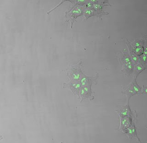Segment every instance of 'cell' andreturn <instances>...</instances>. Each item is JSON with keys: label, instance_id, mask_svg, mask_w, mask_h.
Returning <instances> with one entry per match:
<instances>
[{"label": "cell", "instance_id": "1", "mask_svg": "<svg viewBox=\"0 0 147 143\" xmlns=\"http://www.w3.org/2000/svg\"><path fill=\"white\" fill-rule=\"evenodd\" d=\"M85 7L84 6L75 5L70 11L66 13V18L67 21L71 23V28H72L73 23L75 21L77 17L83 15Z\"/></svg>", "mask_w": 147, "mask_h": 143}, {"label": "cell", "instance_id": "2", "mask_svg": "<svg viewBox=\"0 0 147 143\" xmlns=\"http://www.w3.org/2000/svg\"><path fill=\"white\" fill-rule=\"evenodd\" d=\"M120 61L125 72L127 74L132 73L134 70L135 66L132 62L130 55L125 52L121 53L120 55Z\"/></svg>", "mask_w": 147, "mask_h": 143}, {"label": "cell", "instance_id": "3", "mask_svg": "<svg viewBox=\"0 0 147 143\" xmlns=\"http://www.w3.org/2000/svg\"><path fill=\"white\" fill-rule=\"evenodd\" d=\"M81 62L79 63L70 66L67 72V76L70 79V80L80 81L81 77L83 74L81 69Z\"/></svg>", "mask_w": 147, "mask_h": 143}, {"label": "cell", "instance_id": "4", "mask_svg": "<svg viewBox=\"0 0 147 143\" xmlns=\"http://www.w3.org/2000/svg\"><path fill=\"white\" fill-rule=\"evenodd\" d=\"M81 82L80 81H73L70 80L68 83H64L63 87L64 88H68L71 90L75 95H77L79 97L80 91L82 88Z\"/></svg>", "mask_w": 147, "mask_h": 143}, {"label": "cell", "instance_id": "5", "mask_svg": "<svg viewBox=\"0 0 147 143\" xmlns=\"http://www.w3.org/2000/svg\"><path fill=\"white\" fill-rule=\"evenodd\" d=\"M98 78V73L95 76H89L83 74L80 80L81 86H91L93 84H97V79Z\"/></svg>", "mask_w": 147, "mask_h": 143}, {"label": "cell", "instance_id": "6", "mask_svg": "<svg viewBox=\"0 0 147 143\" xmlns=\"http://www.w3.org/2000/svg\"><path fill=\"white\" fill-rule=\"evenodd\" d=\"M79 97L81 99V102L84 99H89L90 100H92L94 99V97L91 89V86L82 87L80 91Z\"/></svg>", "mask_w": 147, "mask_h": 143}, {"label": "cell", "instance_id": "7", "mask_svg": "<svg viewBox=\"0 0 147 143\" xmlns=\"http://www.w3.org/2000/svg\"><path fill=\"white\" fill-rule=\"evenodd\" d=\"M141 88L136 83V80L132 82V84L128 86L126 89L125 92L128 96L131 97L132 96L138 94L140 92Z\"/></svg>", "mask_w": 147, "mask_h": 143}, {"label": "cell", "instance_id": "8", "mask_svg": "<svg viewBox=\"0 0 147 143\" xmlns=\"http://www.w3.org/2000/svg\"><path fill=\"white\" fill-rule=\"evenodd\" d=\"M83 15L86 20L91 16H96V17H99V18H101V16L99 15V14L92 9H89L85 8V9L84 11Z\"/></svg>", "mask_w": 147, "mask_h": 143}, {"label": "cell", "instance_id": "9", "mask_svg": "<svg viewBox=\"0 0 147 143\" xmlns=\"http://www.w3.org/2000/svg\"><path fill=\"white\" fill-rule=\"evenodd\" d=\"M121 125L125 128L128 129L131 125V119L129 117H126L121 121Z\"/></svg>", "mask_w": 147, "mask_h": 143}, {"label": "cell", "instance_id": "10", "mask_svg": "<svg viewBox=\"0 0 147 143\" xmlns=\"http://www.w3.org/2000/svg\"><path fill=\"white\" fill-rule=\"evenodd\" d=\"M145 66H144L142 64L140 63V62L138 64H136L135 65L134 67V71L136 75H138L139 74H140L142 71L145 69Z\"/></svg>", "mask_w": 147, "mask_h": 143}, {"label": "cell", "instance_id": "11", "mask_svg": "<svg viewBox=\"0 0 147 143\" xmlns=\"http://www.w3.org/2000/svg\"><path fill=\"white\" fill-rule=\"evenodd\" d=\"M130 56L131 58L132 62L133 63L134 65H136L140 62V57L134 54L133 52H131Z\"/></svg>", "mask_w": 147, "mask_h": 143}, {"label": "cell", "instance_id": "12", "mask_svg": "<svg viewBox=\"0 0 147 143\" xmlns=\"http://www.w3.org/2000/svg\"><path fill=\"white\" fill-rule=\"evenodd\" d=\"M133 52L138 56L142 55L144 53V48L143 46L133 48Z\"/></svg>", "mask_w": 147, "mask_h": 143}, {"label": "cell", "instance_id": "13", "mask_svg": "<svg viewBox=\"0 0 147 143\" xmlns=\"http://www.w3.org/2000/svg\"><path fill=\"white\" fill-rule=\"evenodd\" d=\"M140 63L146 66L147 63V55L145 54H143L140 56Z\"/></svg>", "mask_w": 147, "mask_h": 143}, {"label": "cell", "instance_id": "14", "mask_svg": "<svg viewBox=\"0 0 147 143\" xmlns=\"http://www.w3.org/2000/svg\"><path fill=\"white\" fill-rule=\"evenodd\" d=\"M127 132H128V133L130 135L135 136L136 135V129L133 125H131L129 128H128L127 129Z\"/></svg>", "mask_w": 147, "mask_h": 143}, {"label": "cell", "instance_id": "15", "mask_svg": "<svg viewBox=\"0 0 147 143\" xmlns=\"http://www.w3.org/2000/svg\"><path fill=\"white\" fill-rule=\"evenodd\" d=\"M121 114L123 116H126L129 113V110L128 108H124V110L121 111Z\"/></svg>", "mask_w": 147, "mask_h": 143}, {"label": "cell", "instance_id": "16", "mask_svg": "<svg viewBox=\"0 0 147 143\" xmlns=\"http://www.w3.org/2000/svg\"><path fill=\"white\" fill-rule=\"evenodd\" d=\"M143 92L145 93L146 94H147V87H146V88L144 89V90H143Z\"/></svg>", "mask_w": 147, "mask_h": 143}]
</instances>
